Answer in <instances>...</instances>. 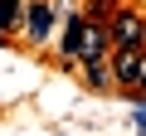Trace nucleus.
I'll use <instances>...</instances> for the list:
<instances>
[{"mask_svg":"<svg viewBox=\"0 0 146 136\" xmlns=\"http://www.w3.org/2000/svg\"><path fill=\"white\" fill-rule=\"evenodd\" d=\"M107 49H112V39H107V24H102V20H93V15H68V29H63V39H58L63 68L78 63V58H98V53H107Z\"/></svg>","mask_w":146,"mask_h":136,"instance_id":"obj_1","label":"nucleus"},{"mask_svg":"<svg viewBox=\"0 0 146 136\" xmlns=\"http://www.w3.org/2000/svg\"><path fill=\"white\" fill-rule=\"evenodd\" d=\"M107 39H112V49H146V15H136V10H112Z\"/></svg>","mask_w":146,"mask_h":136,"instance_id":"obj_2","label":"nucleus"},{"mask_svg":"<svg viewBox=\"0 0 146 136\" xmlns=\"http://www.w3.org/2000/svg\"><path fill=\"white\" fill-rule=\"evenodd\" d=\"M20 24H25V39L29 44H49L54 39V5H49V0H25Z\"/></svg>","mask_w":146,"mask_h":136,"instance_id":"obj_3","label":"nucleus"},{"mask_svg":"<svg viewBox=\"0 0 146 136\" xmlns=\"http://www.w3.org/2000/svg\"><path fill=\"white\" fill-rule=\"evenodd\" d=\"M83 83H88L93 92H112V88H117V78H112V58H107V53L83 58Z\"/></svg>","mask_w":146,"mask_h":136,"instance_id":"obj_4","label":"nucleus"},{"mask_svg":"<svg viewBox=\"0 0 146 136\" xmlns=\"http://www.w3.org/2000/svg\"><path fill=\"white\" fill-rule=\"evenodd\" d=\"M107 58H112L117 88H131V83H136V58H141V49H107Z\"/></svg>","mask_w":146,"mask_h":136,"instance_id":"obj_5","label":"nucleus"},{"mask_svg":"<svg viewBox=\"0 0 146 136\" xmlns=\"http://www.w3.org/2000/svg\"><path fill=\"white\" fill-rule=\"evenodd\" d=\"M20 10H25V0H0V29L5 34L20 24Z\"/></svg>","mask_w":146,"mask_h":136,"instance_id":"obj_6","label":"nucleus"},{"mask_svg":"<svg viewBox=\"0 0 146 136\" xmlns=\"http://www.w3.org/2000/svg\"><path fill=\"white\" fill-rule=\"evenodd\" d=\"M112 10H117V0H88V15H93V20H98V15H112Z\"/></svg>","mask_w":146,"mask_h":136,"instance_id":"obj_7","label":"nucleus"},{"mask_svg":"<svg viewBox=\"0 0 146 136\" xmlns=\"http://www.w3.org/2000/svg\"><path fill=\"white\" fill-rule=\"evenodd\" d=\"M136 92H146V49H141V58H136V83H131Z\"/></svg>","mask_w":146,"mask_h":136,"instance_id":"obj_8","label":"nucleus"},{"mask_svg":"<svg viewBox=\"0 0 146 136\" xmlns=\"http://www.w3.org/2000/svg\"><path fill=\"white\" fill-rule=\"evenodd\" d=\"M131 121H136V131H146V97L136 102V112H131Z\"/></svg>","mask_w":146,"mask_h":136,"instance_id":"obj_9","label":"nucleus"},{"mask_svg":"<svg viewBox=\"0 0 146 136\" xmlns=\"http://www.w3.org/2000/svg\"><path fill=\"white\" fill-rule=\"evenodd\" d=\"M141 97H146V92H141Z\"/></svg>","mask_w":146,"mask_h":136,"instance_id":"obj_10","label":"nucleus"}]
</instances>
